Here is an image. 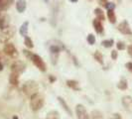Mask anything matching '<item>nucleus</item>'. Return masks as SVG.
<instances>
[{"label":"nucleus","instance_id":"473e14b6","mask_svg":"<svg viewBox=\"0 0 132 119\" xmlns=\"http://www.w3.org/2000/svg\"><path fill=\"white\" fill-rule=\"evenodd\" d=\"M3 70V66H2V64L0 63V71H2Z\"/></svg>","mask_w":132,"mask_h":119},{"label":"nucleus","instance_id":"5701e85b","mask_svg":"<svg viewBox=\"0 0 132 119\" xmlns=\"http://www.w3.org/2000/svg\"><path fill=\"white\" fill-rule=\"evenodd\" d=\"M24 43H25V46L27 48H29V49H32L34 47V44H33V41L31 40V38H29V37H25V40H24Z\"/></svg>","mask_w":132,"mask_h":119},{"label":"nucleus","instance_id":"a211bd4d","mask_svg":"<svg viewBox=\"0 0 132 119\" xmlns=\"http://www.w3.org/2000/svg\"><path fill=\"white\" fill-rule=\"evenodd\" d=\"M6 19H8V17H6V16L0 17V29L1 30L4 29V28H6L7 26H9L8 25V20L6 21Z\"/></svg>","mask_w":132,"mask_h":119},{"label":"nucleus","instance_id":"f3484780","mask_svg":"<svg viewBox=\"0 0 132 119\" xmlns=\"http://www.w3.org/2000/svg\"><path fill=\"white\" fill-rule=\"evenodd\" d=\"M117 87H118L119 89H121V90H125V89H127V87H128L127 80H126L125 79H120V81L118 82V84H117Z\"/></svg>","mask_w":132,"mask_h":119},{"label":"nucleus","instance_id":"f03ea898","mask_svg":"<svg viewBox=\"0 0 132 119\" xmlns=\"http://www.w3.org/2000/svg\"><path fill=\"white\" fill-rule=\"evenodd\" d=\"M23 53L25 54V56H26L28 59L31 60V61L33 62L34 65L37 66L41 72H46V70H47L46 64L44 63V61L42 60V58H41L40 56L36 55V54L31 53V52H29V51H27V50H24Z\"/></svg>","mask_w":132,"mask_h":119},{"label":"nucleus","instance_id":"f257e3e1","mask_svg":"<svg viewBox=\"0 0 132 119\" xmlns=\"http://www.w3.org/2000/svg\"><path fill=\"white\" fill-rule=\"evenodd\" d=\"M22 92L24 93L27 97L31 98L33 95L39 92V86L34 80H28L22 86Z\"/></svg>","mask_w":132,"mask_h":119},{"label":"nucleus","instance_id":"cd10ccee","mask_svg":"<svg viewBox=\"0 0 132 119\" xmlns=\"http://www.w3.org/2000/svg\"><path fill=\"white\" fill-rule=\"evenodd\" d=\"M105 7L107 8V10H114V8H115V5H114L113 3H107Z\"/></svg>","mask_w":132,"mask_h":119},{"label":"nucleus","instance_id":"c9c22d12","mask_svg":"<svg viewBox=\"0 0 132 119\" xmlns=\"http://www.w3.org/2000/svg\"><path fill=\"white\" fill-rule=\"evenodd\" d=\"M1 1H2V0H0V2H1Z\"/></svg>","mask_w":132,"mask_h":119},{"label":"nucleus","instance_id":"6e6552de","mask_svg":"<svg viewBox=\"0 0 132 119\" xmlns=\"http://www.w3.org/2000/svg\"><path fill=\"white\" fill-rule=\"evenodd\" d=\"M117 29H118L119 32L121 34H123V35H132L131 28H130L127 21H122L118 25Z\"/></svg>","mask_w":132,"mask_h":119},{"label":"nucleus","instance_id":"a878e982","mask_svg":"<svg viewBox=\"0 0 132 119\" xmlns=\"http://www.w3.org/2000/svg\"><path fill=\"white\" fill-rule=\"evenodd\" d=\"M50 50H51V53H52V55H54V54L58 55V54H59V52H60V49L57 46H52Z\"/></svg>","mask_w":132,"mask_h":119},{"label":"nucleus","instance_id":"393cba45","mask_svg":"<svg viewBox=\"0 0 132 119\" xmlns=\"http://www.w3.org/2000/svg\"><path fill=\"white\" fill-rule=\"evenodd\" d=\"M86 40H87V42H88L89 45H93L95 43V37H94V35H93V34H89L87 36Z\"/></svg>","mask_w":132,"mask_h":119},{"label":"nucleus","instance_id":"2eb2a0df","mask_svg":"<svg viewBox=\"0 0 132 119\" xmlns=\"http://www.w3.org/2000/svg\"><path fill=\"white\" fill-rule=\"evenodd\" d=\"M67 86H69V87H71V88H73V90H79V82L78 81H76V80H68L67 81Z\"/></svg>","mask_w":132,"mask_h":119},{"label":"nucleus","instance_id":"1a4fd4ad","mask_svg":"<svg viewBox=\"0 0 132 119\" xmlns=\"http://www.w3.org/2000/svg\"><path fill=\"white\" fill-rule=\"evenodd\" d=\"M122 105L125 108V110L129 111V112L132 113V97L129 96V95H125L122 97Z\"/></svg>","mask_w":132,"mask_h":119},{"label":"nucleus","instance_id":"c85d7f7f","mask_svg":"<svg viewBox=\"0 0 132 119\" xmlns=\"http://www.w3.org/2000/svg\"><path fill=\"white\" fill-rule=\"evenodd\" d=\"M126 69L130 72V73H132V62H128V63H126Z\"/></svg>","mask_w":132,"mask_h":119},{"label":"nucleus","instance_id":"72a5a7b5","mask_svg":"<svg viewBox=\"0 0 132 119\" xmlns=\"http://www.w3.org/2000/svg\"><path fill=\"white\" fill-rule=\"evenodd\" d=\"M70 1H71V2H73V3H76L78 0H70Z\"/></svg>","mask_w":132,"mask_h":119},{"label":"nucleus","instance_id":"9d476101","mask_svg":"<svg viewBox=\"0 0 132 119\" xmlns=\"http://www.w3.org/2000/svg\"><path fill=\"white\" fill-rule=\"evenodd\" d=\"M26 0H17L16 2V9L19 13H23L26 10Z\"/></svg>","mask_w":132,"mask_h":119},{"label":"nucleus","instance_id":"2f4dec72","mask_svg":"<svg viewBox=\"0 0 132 119\" xmlns=\"http://www.w3.org/2000/svg\"><path fill=\"white\" fill-rule=\"evenodd\" d=\"M98 2L100 5H103V6H106V4L108 3L107 0H98Z\"/></svg>","mask_w":132,"mask_h":119},{"label":"nucleus","instance_id":"f704fd0d","mask_svg":"<svg viewBox=\"0 0 132 119\" xmlns=\"http://www.w3.org/2000/svg\"><path fill=\"white\" fill-rule=\"evenodd\" d=\"M13 119H19V118H18V116L15 115V116H13Z\"/></svg>","mask_w":132,"mask_h":119},{"label":"nucleus","instance_id":"4be33fe9","mask_svg":"<svg viewBox=\"0 0 132 119\" xmlns=\"http://www.w3.org/2000/svg\"><path fill=\"white\" fill-rule=\"evenodd\" d=\"M46 119H60V115L57 111H51L47 115Z\"/></svg>","mask_w":132,"mask_h":119},{"label":"nucleus","instance_id":"423d86ee","mask_svg":"<svg viewBox=\"0 0 132 119\" xmlns=\"http://www.w3.org/2000/svg\"><path fill=\"white\" fill-rule=\"evenodd\" d=\"M25 70H26V65L22 61H15L13 64L11 65V71H12V73H16L19 74V73H24Z\"/></svg>","mask_w":132,"mask_h":119},{"label":"nucleus","instance_id":"6ab92c4d","mask_svg":"<svg viewBox=\"0 0 132 119\" xmlns=\"http://www.w3.org/2000/svg\"><path fill=\"white\" fill-rule=\"evenodd\" d=\"M58 99H59L60 103L62 104V106L64 107V109H65V110H66L67 112L69 113L70 115H72V111H71V109L69 108V106H68V104L66 103V101L64 100V98H62V97H58Z\"/></svg>","mask_w":132,"mask_h":119},{"label":"nucleus","instance_id":"e433bc0d","mask_svg":"<svg viewBox=\"0 0 132 119\" xmlns=\"http://www.w3.org/2000/svg\"><path fill=\"white\" fill-rule=\"evenodd\" d=\"M111 119H114V118H111Z\"/></svg>","mask_w":132,"mask_h":119},{"label":"nucleus","instance_id":"4468645a","mask_svg":"<svg viewBox=\"0 0 132 119\" xmlns=\"http://www.w3.org/2000/svg\"><path fill=\"white\" fill-rule=\"evenodd\" d=\"M28 22H25V23H23L21 27H20V30L19 32L21 34V36H23V37H26L27 34H28Z\"/></svg>","mask_w":132,"mask_h":119},{"label":"nucleus","instance_id":"bb28decb","mask_svg":"<svg viewBox=\"0 0 132 119\" xmlns=\"http://www.w3.org/2000/svg\"><path fill=\"white\" fill-rule=\"evenodd\" d=\"M116 47H117L118 50H124V49L126 48L125 44H124L123 42H118V43L116 44Z\"/></svg>","mask_w":132,"mask_h":119},{"label":"nucleus","instance_id":"f8f14e48","mask_svg":"<svg viewBox=\"0 0 132 119\" xmlns=\"http://www.w3.org/2000/svg\"><path fill=\"white\" fill-rule=\"evenodd\" d=\"M93 28H94V30L96 31V33L98 34H101L103 32V27H102V24H101V22L99 21L98 19H94L93 21Z\"/></svg>","mask_w":132,"mask_h":119},{"label":"nucleus","instance_id":"dca6fc26","mask_svg":"<svg viewBox=\"0 0 132 119\" xmlns=\"http://www.w3.org/2000/svg\"><path fill=\"white\" fill-rule=\"evenodd\" d=\"M107 18L109 20V22L112 23V24H114L116 22V16H115L113 10H108L107 11Z\"/></svg>","mask_w":132,"mask_h":119},{"label":"nucleus","instance_id":"7c9ffc66","mask_svg":"<svg viewBox=\"0 0 132 119\" xmlns=\"http://www.w3.org/2000/svg\"><path fill=\"white\" fill-rule=\"evenodd\" d=\"M127 51H128V54H129V56L132 58V45H129V46L127 47Z\"/></svg>","mask_w":132,"mask_h":119},{"label":"nucleus","instance_id":"b1692460","mask_svg":"<svg viewBox=\"0 0 132 119\" xmlns=\"http://www.w3.org/2000/svg\"><path fill=\"white\" fill-rule=\"evenodd\" d=\"M102 46L105 47V48H110V47L113 46V40H104V41H102Z\"/></svg>","mask_w":132,"mask_h":119},{"label":"nucleus","instance_id":"ddd939ff","mask_svg":"<svg viewBox=\"0 0 132 119\" xmlns=\"http://www.w3.org/2000/svg\"><path fill=\"white\" fill-rule=\"evenodd\" d=\"M89 119H103V114L98 110H93L89 115Z\"/></svg>","mask_w":132,"mask_h":119},{"label":"nucleus","instance_id":"412c9836","mask_svg":"<svg viewBox=\"0 0 132 119\" xmlns=\"http://www.w3.org/2000/svg\"><path fill=\"white\" fill-rule=\"evenodd\" d=\"M93 57H94V59L96 60L99 64H103V57H102V55L100 54V52L96 51V52L94 53V55H93Z\"/></svg>","mask_w":132,"mask_h":119},{"label":"nucleus","instance_id":"aec40b11","mask_svg":"<svg viewBox=\"0 0 132 119\" xmlns=\"http://www.w3.org/2000/svg\"><path fill=\"white\" fill-rule=\"evenodd\" d=\"M94 13H95V15H96V19H98L99 21H103L104 20V15H103V12H102V10L101 9H99V8H96L95 10H94Z\"/></svg>","mask_w":132,"mask_h":119},{"label":"nucleus","instance_id":"7ed1b4c3","mask_svg":"<svg viewBox=\"0 0 132 119\" xmlns=\"http://www.w3.org/2000/svg\"><path fill=\"white\" fill-rule=\"evenodd\" d=\"M44 102H45V99H44V96L41 93L38 92L37 94L33 95L30 98V108H31V110L34 112L39 111L44 105Z\"/></svg>","mask_w":132,"mask_h":119},{"label":"nucleus","instance_id":"20e7f679","mask_svg":"<svg viewBox=\"0 0 132 119\" xmlns=\"http://www.w3.org/2000/svg\"><path fill=\"white\" fill-rule=\"evenodd\" d=\"M14 34H15V30L13 27L7 26L6 28L2 29L0 32V43L6 44L7 42L13 37Z\"/></svg>","mask_w":132,"mask_h":119},{"label":"nucleus","instance_id":"4c0bfd02","mask_svg":"<svg viewBox=\"0 0 132 119\" xmlns=\"http://www.w3.org/2000/svg\"><path fill=\"white\" fill-rule=\"evenodd\" d=\"M118 119H120V118H118Z\"/></svg>","mask_w":132,"mask_h":119},{"label":"nucleus","instance_id":"39448f33","mask_svg":"<svg viewBox=\"0 0 132 119\" xmlns=\"http://www.w3.org/2000/svg\"><path fill=\"white\" fill-rule=\"evenodd\" d=\"M3 52H4L5 55L11 57V58H13V59L18 57V52H17L15 46H14L13 44H11V43H6V44L4 45Z\"/></svg>","mask_w":132,"mask_h":119},{"label":"nucleus","instance_id":"0eeeda50","mask_svg":"<svg viewBox=\"0 0 132 119\" xmlns=\"http://www.w3.org/2000/svg\"><path fill=\"white\" fill-rule=\"evenodd\" d=\"M76 114L78 119H89V115L82 104H78L76 106Z\"/></svg>","mask_w":132,"mask_h":119},{"label":"nucleus","instance_id":"c756f323","mask_svg":"<svg viewBox=\"0 0 132 119\" xmlns=\"http://www.w3.org/2000/svg\"><path fill=\"white\" fill-rule=\"evenodd\" d=\"M117 57H118V54H117V51H112L111 52V58H112V60H116L117 59Z\"/></svg>","mask_w":132,"mask_h":119},{"label":"nucleus","instance_id":"9b49d317","mask_svg":"<svg viewBox=\"0 0 132 119\" xmlns=\"http://www.w3.org/2000/svg\"><path fill=\"white\" fill-rule=\"evenodd\" d=\"M9 82H10L11 86H18V83H19V75H18V73H11L10 76H9Z\"/></svg>","mask_w":132,"mask_h":119}]
</instances>
